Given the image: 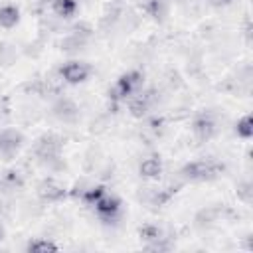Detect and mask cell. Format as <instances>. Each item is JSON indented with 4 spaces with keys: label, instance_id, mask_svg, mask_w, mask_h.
Returning <instances> with one entry per match:
<instances>
[{
    "label": "cell",
    "instance_id": "obj_1",
    "mask_svg": "<svg viewBox=\"0 0 253 253\" xmlns=\"http://www.w3.org/2000/svg\"><path fill=\"white\" fill-rule=\"evenodd\" d=\"M223 172V164H217L213 160H194L182 166L180 174L186 180L192 182H204V180H213Z\"/></svg>",
    "mask_w": 253,
    "mask_h": 253
},
{
    "label": "cell",
    "instance_id": "obj_2",
    "mask_svg": "<svg viewBox=\"0 0 253 253\" xmlns=\"http://www.w3.org/2000/svg\"><path fill=\"white\" fill-rule=\"evenodd\" d=\"M142 83H144L142 71L130 69V71L119 75V79L115 83V89H113V95H115V99H128L130 95L138 93V89L142 87Z\"/></svg>",
    "mask_w": 253,
    "mask_h": 253
},
{
    "label": "cell",
    "instance_id": "obj_3",
    "mask_svg": "<svg viewBox=\"0 0 253 253\" xmlns=\"http://www.w3.org/2000/svg\"><path fill=\"white\" fill-rule=\"evenodd\" d=\"M91 65L87 61H79V59H71V61H65L61 67H59V75L65 83L69 85H79V83H85L91 75Z\"/></svg>",
    "mask_w": 253,
    "mask_h": 253
},
{
    "label": "cell",
    "instance_id": "obj_4",
    "mask_svg": "<svg viewBox=\"0 0 253 253\" xmlns=\"http://www.w3.org/2000/svg\"><path fill=\"white\" fill-rule=\"evenodd\" d=\"M24 144V134L16 128H2L0 130V156L10 160L20 152Z\"/></svg>",
    "mask_w": 253,
    "mask_h": 253
},
{
    "label": "cell",
    "instance_id": "obj_5",
    "mask_svg": "<svg viewBox=\"0 0 253 253\" xmlns=\"http://www.w3.org/2000/svg\"><path fill=\"white\" fill-rule=\"evenodd\" d=\"M95 211L101 219H113L117 217V213L121 211V200L113 194H103L97 202H95Z\"/></svg>",
    "mask_w": 253,
    "mask_h": 253
},
{
    "label": "cell",
    "instance_id": "obj_6",
    "mask_svg": "<svg viewBox=\"0 0 253 253\" xmlns=\"http://www.w3.org/2000/svg\"><path fill=\"white\" fill-rule=\"evenodd\" d=\"M38 196L43 200V202H59L67 196V188L63 184H59L57 180H43L40 186H38Z\"/></svg>",
    "mask_w": 253,
    "mask_h": 253
},
{
    "label": "cell",
    "instance_id": "obj_7",
    "mask_svg": "<svg viewBox=\"0 0 253 253\" xmlns=\"http://www.w3.org/2000/svg\"><path fill=\"white\" fill-rule=\"evenodd\" d=\"M192 130H194V134L200 140H210L215 134V121H213V117L206 115V113L198 115L194 119V123H192Z\"/></svg>",
    "mask_w": 253,
    "mask_h": 253
},
{
    "label": "cell",
    "instance_id": "obj_8",
    "mask_svg": "<svg viewBox=\"0 0 253 253\" xmlns=\"http://www.w3.org/2000/svg\"><path fill=\"white\" fill-rule=\"evenodd\" d=\"M53 115H55L59 121H63V123H71V121L77 119L79 109H77V105H75L73 101H69V99H59V101L53 105Z\"/></svg>",
    "mask_w": 253,
    "mask_h": 253
},
{
    "label": "cell",
    "instance_id": "obj_9",
    "mask_svg": "<svg viewBox=\"0 0 253 253\" xmlns=\"http://www.w3.org/2000/svg\"><path fill=\"white\" fill-rule=\"evenodd\" d=\"M138 174L148 180H158L162 174V160L158 156H148L138 164Z\"/></svg>",
    "mask_w": 253,
    "mask_h": 253
},
{
    "label": "cell",
    "instance_id": "obj_10",
    "mask_svg": "<svg viewBox=\"0 0 253 253\" xmlns=\"http://www.w3.org/2000/svg\"><path fill=\"white\" fill-rule=\"evenodd\" d=\"M20 24V8L14 4H4L0 6V28L12 30Z\"/></svg>",
    "mask_w": 253,
    "mask_h": 253
},
{
    "label": "cell",
    "instance_id": "obj_11",
    "mask_svg": "<svg viewBox=\"0 0 253 253\" xmlns=\"http://www.w3.org/2000/svg\"><path fill=\"white\" fill-rule=\"evenodd\" d=\"M57 249H59L57 243H53L51 239H42V237L32 239V241L26 245V251H30V253H53V251H57Z\"/></svg>",
    "mask_w": 253,
    "mask_h": 253
},
{
    "label": "cell",
    "instance_id": "obj_12",
    "mask_svg": "<svg viewBox=\"0 0 253 253\" xmlns=\"http://www.w3.org/2000/svg\"><path fill=\"white\" fill-rule=\"evenodd\" d=\"M77 0H53L51 8L59 18H71L77 12Z\"/></svg>",
    "mask_w": 253,
    "mask_h": 253
},
{
    "label": "cell",
    "instance_id": "obj_13",
    "mask_svg": "<svg viewBox=\"0 0 253 253\" xmlns=\"http://www.w3.org/2000/svg\"><path fill=\"white\" fill-rule=\"evenodd\" d=\"M148 99H146V95H130L128 97V109H130V113L134 115V117H144L146 115V111H148Z\"/></svg>",
    "mask_w": 253,
    "mask_h": 253
},
{
    "label": "cell",
    "instance_id": "obj_14",
    "mask_svg": "<svg viewBox=\"0 0 253 253\" xmlns=\"http://www.w3.org/2000/svg\"><path fill=\"white\" fill-rule=\"evenodd\" d=\"M235 134L239 136V138H245V140H249L251 136H253V117L251 115H243L237 123H235Z\"/></svg>",
    "mask_w": 253,
    "mask_h": 253
},
{
    "label": "cell",
    "instance_id": "obj_15",
    "mask_svg": "<svg viewBox=\"0 0 253 253\" xmlns=\"http://www.w3.org/2000/svg\"><path fill=\"white\" fill-rule=\"evenodd\" d=\"M138 235H140L142 241L154 243V245H158V243L164 239V237H162V231H160L156 225H142V227L138 229Z\"/></svg>",
    "mask_w": 253,
    "mask_h": 253
},
{
    "label": "cell",
    "instance_id": "obj_16",
    "mask_svg": "<svg viewBox=\"0 0 253 253\" xmlns=\"http://www.w3.org/2000/svg\"><path fill=\"white\" fill-rule=\"evenodd\" d=\"M103 194H107V188H105L103 184H97V186H91L89 190H85V192L81 194V200H83L87 206H95V202H97Z\"/></svg>",
    "mask_w": 253,
    "mask_h": 253
},
{
    "label": "cell",
    "instance_id": "obj_17",
    "mask_svg": "<svg viewBox=\"0 0 253 253\" xmlns=\"http://www.w3.org/2000/svg\"><path fill=\"white\" fill-rule=\"evenodd\" d=\"M233 0H210V4L211 6H215V8H225V6H229Z\"/></svg>",
    "mask_w": 253,
    "mask_h": 253
},
{
    "label": "cell",
    "instance_id": "obj_18",
    "mask_svg": "<svg viewBox=\"0 0 253 253\" xmlns=\"http://www.w3.org/2000/svg\"><path fill=\"white\" fill-rule=\"evenodd\" d=\"M2 239H4V227L0 225V241H2Z\"/></svg>",
    "mask_w": 253,
    "mask_h": 253
}]
</instances>
